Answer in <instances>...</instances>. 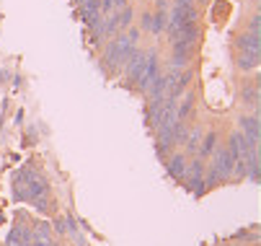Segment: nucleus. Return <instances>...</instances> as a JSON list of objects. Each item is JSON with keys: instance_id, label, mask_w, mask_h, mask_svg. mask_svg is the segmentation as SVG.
Masks as SVG:
<instances>
[{"instance_id": "f257e3e1", "label": "nucleus", "mask_w": 261, "mask_h": 246, "mask_svg": "<svg viewBox=\"0 0 261 246\" xmlns=\"http://www.w3.org/2000/svg\"><path fill=\"white\" fill-rule=\"evenodd\" d=\"M204 158H199V156H192L189 158V163H186V174H184V182L181 184H186L192 192H194V197H202L207 189H204Z\"/></svg>"}, {"instance_id": "f03ea898", "label": "nucleus", "mask_w": 261, "mask_h": 246, "mask_svg": "<svg viewBox=\"0 0 261 246\" xmlns=\"http://www.w3.org/2000/svg\"><path fill=\"white\" fill-rule=\"evenodd\" d=\"M161 70H163V67H161V55H158V50H147V52H145V67H142V76H140L135 91L145 96L147 88H150V83L158 78Z\"/></svg>"}, {"instance_id": "7ed1b4c3", "label": "nucleus", "mask_w": 261, "mask_h": 246, "mask_svg": "<svg viewBox=\"0 0 261 246\" xmlns=\"http://www.w3.org/2000/svg\"><path fill=\"white\" fill-rule=\"evenodd\" d=\"M238 101H241V107L246 112H253L258 114V104H261V86H258V78H246L241 81L238 86Z\"/></svg>"}, {"instance_id": "20e7f679", "label": "nucleus", "mask_w": 261, "mask_h": 246, "mask_svg": "<svg viewBox=\"0 0 261 246\" xmlns=\"http://www.w3.org/2000/svg\"><path fill=\"white\" fill-rule=\"evenodd\" d=\"M238 132L246 137L248 148H258L261 145V125H258V114L253 112H243L238 117Z\"/></svg>"}, {"instance_id": "39448f33", "label": "nucleus", "mask_w": 261, "mask_h": 246, "mask_svg": "<svg viewBox=\"0 0 261 246\" xmlns=\"http://www.w3.org/2000/svg\"><path fill=\"white\" fill-rule=\"evenodd\" d=\"M186 163H189L186 153H181V151H173V153L166 158V171H168V177H171V179H176V182H184Z\"/></svg>"}, {"instance_id": "423d86ee", "label": "nucleus", "mask_w": 261, "mask_h": 246, "mask_svg": "<svg viewBox=\"0 0 261 246\" xmlns=\"http://www.w3.org/2000/svg\"><path fill=\"white\" fill-rule=\"evenodd\" d=\"M194 109H197V93L189 88L178 101H176V119L181 122H189L194 117Z\"/></svg>"}, {"instance_id": "0eeeda50", "label": "nucleus", "mask_w": 261, "mask_h": 246, "mask_svg": "<svg viewBox=\"0 0 261 246\" xmlns=\"http://www.w3.org/2000/svg\"><path fill=\"white\" fill-rule=\"evenodd\" d=\"M233 62H236V67L241 70V73H256L258 70V65H261V55L258 52H238L236 50V57H233Z\"/></svg>"}, {"instance_id": "6e6552de", "label": "nucleus", "mask_w": 261, "mask_h": 246, "mask_svg": "<svg viewBox=\"0 0 261 246\" xmlns=\"http://www.w3.org/2000/svg\"><path fill=\"white\" fill-rule=\"evenodd\" d=\"M233 44H236L238 52H258V55H261V37H256V34H251V31H246V29H243L241 34H236Z\"/></svg>"}, {"instance_id": "1a4fd4ad", "label": "nucleus", "mask_w": 261, "mask_h": 246, "mask_svg": "<svg viewBox=\"0 0 261 246\" xmlns=\"http://www.w3.org/2000/svg\"><path fill=\"white\" fill-rule=\"evenodd\" d=\"M78 13H81V18H83L86 26L98 23V21L103 18V16H101V0H83V3L78 6Z\"/></svg>"}, {"instance_id": "9d476101", "label": "nucleus", "mask_w": 261, "mask_h": 246, "mask_svg": "<svg viewBox=\"0 0 261 246\" xmlns=\"http://www.w3.org/2000/svg\"><path fill=\"white\" fill-rule=\"evenodd\" d=\"M202 135H204V127H202V125H197V122H192V125H189V132H186V140H184L186 158L197 156V151H199V143H202Z\"/></svg>"}, {"instance_id": "9b49d317", "label": "nucleus", "mask_w": 261, "mask_h": 246, "mask_svg": "<svg viewBox=\"0 0 261 246\" xmlns=\"http://www.w3.org/2000/svg\"><path fill=\"white\" fill-rule=\"evenodd\" d=\"M217 148H220V132H217V130H207V132L202 135V143H199L197 156H199V158H210Z\"/></svg>"}, {"instance_id": "f8f14e48", "label": "nucleus", "mask_w": 261, "mask_h": 246, "mask_svg": "<svg viewBox=\"0 0 261 246\" xmlns=\"http://www.w3.org/2000/svg\"><path fill=\"white\" fill-rule=\"evenodd\" d=\"M114 16H117L119 31H127V29H129V26L135 23V8H132V6H124V8L114 11Z\"/></svg>"}, {"instance_id": "ddd939ff", "label": "nucleus", "mask_w": 261, "mask_h": 246, "mask_svg": "<svg viewBox=\"0 0 261 246\" xmlns=\"http://www.w3.org/2000/svg\"><path fill=\"white\" fill-rule=\"evenodd\" d=\"M166 23H168V11H155L153 8V31L155 37H161V34L166 31Z\"/></svg>"}, {"instance_id": "4468645a", "label": "nucleus", "mask_w": 261, "mask_h": 246, "mask_svg": "<svg viewBox=\"0 0 261 246\" xmlns=\"http://www.w3.org/2000/svg\"><path fill=\"white\" fill-rule=\"evenodd\" d=\"M137 29H140L142 34H150V31H153V8H142V11H140Z\"/></svg>"}, {"instance_id": "2eb2a0df", "label": "nucleus", "mask_w": 261, "mask_h": 246, "mask_svg": "<svg viewBox=\"0 0 261 246\" xmlns=\"http://www.w3.org/2000/svg\"><path fill=\"white\" fill-rule=\"evenodd\" d=\"M31 202H34V207L39 210V213H49V210L55 207V202H52V197H49V194H42V197H34Z\"/></svg>"}, {"instance_id": "dca6fc26", "label": "nucleus", "mask_w": 261, "mask_h": 246, "mask_svg": "<svg viewBox=\"0 0 261 246\" xmlns=\"http://www.w3.org/2000/svg\"><path fill=\"white\" fill-rule=\"evenodd\" d=\"M246 31H251V34H256V37H261V13H258V11H253L251 18L246 21Z\"/></svg>"}, {"instance_id": "f3484780", "label": "nucleus", "mask_w": 261, "mask_h": 246, "mask_svg": "<svg viewBox=\"0 0 261 246\" xmlns=\"http://www.w3.org/2000/svg\"><path fill=\"white\" fill-rule=\"evenodd\" d=\"M124 34H127V39H129V42H132L135 47H140V39H142V31H140V29H137L135 23H132V26H129V29L124 31Z\"/></svg>"}, {"instance_id": "a211bd4d", "label": "nucleus", "mask_w": 261, "mask_h": 246, "mask_svg": "<svg viewBox=\"0 0 261 246\" xmlns=\"http://www.w3.org/2000/svg\"><path fill=\"white\" fill-rule=\"evenodd\" d=\"M55 231H57V233H70L67 220H65V218H57V220H55Z\"/></svg>"}, {"instance_id": "6ab92c4d", "label": "nucleus", "mask_w": 261, "mask_h": 246, "mask_svg": "<svg viewBox=\"0 0 261 246\" xmlns=\"http://www.w3.org/2000/svg\"><path fill=\"white\" fill-rule=\"evenodd\" d=\"M155 11H171V0H155Z\"/></svg>"}, {"instance_id": "aec40b11", "label": "nucleus", "mask_w": 261, "mask_h": 246, "mask_svg": "<svg viewBox=\"0 0 261 246\" xmlns=\"http://www.w3.org/2000/svg\"><path fill=\"white\" fill-rule=\"evenodd\" d=\"M111 6H114V11H119V8L129 6V0H111Z\"/></svg>"}, {"instance_id": "412c9836", "label": "nucleus", "mask_w": 261, "mask_h": 246, "mask_svg": "<svg viewBox=\"0 0 261 246\" xmlns=\"http://www.w3.org/2000/svg\"><path fill=\"white\" fill-rule=\"evenodd\" d=\"M31 246H52V241H31Z\"/></svg>"}, {"instance_id": "4be33fe9", "label": "nucleus", "mask_w": 261, "mask_h": 246, "mask_svg": "<svg viewBox=\"0 0 261 246\" xmlns=\"http://www.w3.org/2000/svg\"><path fill=\"white\" fill-rule=\"evenodd\" d=\"M207 3H210V0H194V6H197V8H204Z\"/></svg>"}, {"instance_id": "5701e85b", "label": "nucleus", "mask_w": 261, "mask_h": 246, "mask_svg": "<svg viewBox=\"0 0 261 246\" xmlns=\"http://www.w3.org/2000/svg\"><path fill=\"white\" fill-rule=\"evenodd\" d=\"M251 6H253V11H258V6H261V0H251Z\"/></svg>"}]
</instances>
